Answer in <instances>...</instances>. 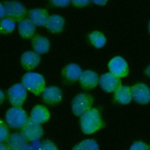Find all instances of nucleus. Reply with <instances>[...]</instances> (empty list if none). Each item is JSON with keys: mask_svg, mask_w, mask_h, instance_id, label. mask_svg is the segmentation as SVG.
<instances>
[{"mask_svg": "<svg viewBox=\"0 0 150 150\" xmlns=\"http://www.w3.org/2000/svg\"><path fill=\"white\" fill-rule=\"evenodd\" d=\"M82 73L80 66L77 64L71 63L67 64L61 71V77L64 82L67 84H74L78 81Z\"/></svg>", "mask_w": 150, "mask_h": 150, "instance_id": "obj_12", "label": "nucleus"}, {"mask_svg": "<svg viewBox=\"0 0 150 150\" xmlns=\"http://www.w3.org/2000/svg\"><path fill=\"white\" fill-rule=\"evenodd\" d=\"M40 148L42 149V150H57L58 146L54 144L53 141L46 139V140H44V141L42 142Z\"/></svg>", "mask_w": 150, "mask_h": 150, "instance_id": "obj_29", "label": "nucleus"}, {"mask_svg": "<svg viewBox=\"0 0 150 150\" xmlns=\"http://www.w3.org/2000/svg\"><path fill=\"white\" fill-rule=\"evenodd\" d=\"M48 5L53 8H66L70 5L71 0H46Z\"/></svg>", "mask_w": 150, "mask_h": 150, "instance_id": "obj_26", "label": "nucleus"}, {"mask_svg": "<svg viewBox=\"0 0 150 150\" xmlns=\"http://www.w3.org/2000/svg\"><path fill=\"white\" fill-rule=\"evenodd\" d=\"M91 2H92L94 5L100 6H104L108 4L109 0H91Z\"/></svg>", "mask_w": 150, "mask_h": 150, "instance_id": "obj_30", "label": "nucleus"}, {"mask_svg": "<svg viewBox=\"0 0 150 150\" xmlns=\"http://www.w3.org/2000/svg\"><path fill=\"white\" fill-rule=\"evenodd\" d=\"M133 100L140 105L150 103V87L145 83H136L131 87Z\"/></svg>", "mask_w": 150, "mask_h": 150, "instance_id": "obj_9", "label": "nucleus"}, {"mask_svg": "<svg viewBox=\"0 0 150 150\" xmlns=\"http://www.w3.org/2000/svg\"><path fill=\"white\" fill-rule=\"evenodd\" d=\"M18 34L22 39H31L35 35L36 32V25L28 18H25L18 21Z\"/></svg>", "mask_w": 150, "mask_h": 150, "instance_id": "obj_18", "label": "nucleus"}, {"mask_svg": "<svg viewBox=\"0 0 150 150\" xmlns=\"http://www.w3.org/2000/svg\"><path fill=\"white\" fill-rule=\"evenodd\" d=\"M6 95L12 106L22 107L27 100V88L23 86L22 83H17L8 88Z\"/></svg>", "mask_w": 150, "mask_h": 150, "instance_id": "obj_6", "label": "nucleus"}, {"mask_svg": "<svg viewBox=\"0 0 150 150\" xmlns=\"http://www.w3.org/2000/svg\"><path fill=\"white\" fill-rule=\"evenodd\" d=\"M28 119L29 117L27 112L21 107L13 106L6 112V122L8 127L12 129L22 128Z\"/></svg>", "mask_w": 150, "mask_h": 150, "instance_id": "obj_4", "label": "nucleus"}, {"mask_svg": "<svg viewBox=\"0 0 150 150\" xmlns=\"http://www.w3.org/2000/svg\"><path fill=\"white\" fill-rule=\"evenodd\" d=\"M94 98L88 93H80L74 97L71 101V110L75 116L80 117L93 108Z\"/></svg>", "mask_w": 150, "mask_h": 150, "instance_id": "obj_3", "label": "nucleus"}, {"mask_svg": "<svg viewBox=\"0 0 150 150\" xmlns=\"http://www.w3.org/2000/svg\"><path fill=\"white\" fill-rule=\"evenodd\" d=\"M42 100L49 106H56L60 104L63 100L62 90L56 86H50L45 88L42 94Z\"/></svg>", "mask_w": 150, "mask_h": 150, "instance_id": "obj_13", "label": "nucleus"}, {"mask_svg": "<svg viewBox=\"0 0 150 150\" xmlns=\"http://www.w3.org/2000/svg\"><path fill=\"white\" fill-rule=\"evenodd\" d=\"M131 150H150V145L143 141H135L130 146Z\"/></svg>", "mask_w": 150, "mask_h": 150, "instance_id": "obj_28", "label": "nucleus"}, {"mask_svg": "<svg viewBox=\"0 0 150 150\" xmlns=\"http://www.w3.org/2000/svg\"><path fill=\"white\" fill-rule=\"evenodd\" d=\"M6 8H5V5L0 1V19H2L6 17Z\"/></svg>", "mask_w": 150, "mask_h": 150, "instance_id": "obj_31", "label": "nucleus"}, {"mask_svg": "<svg viewBox=\"0 0 150 150\" xmlns=\"http://www.w3.org/2000/svg\"><path fill=\"white\" fill-rule=\"evenodd\" d=\"M64 27H66V19L64 17L58 14L50 15L45 28L48 31H50L53 34H60L64 31Z\"/></svg>", "mask_w": 150, "mask_h": 150, "instance_id": "obj_15", "label": "nucleus"}, {"mask_svg": "<svg viewBox=\"0 0 150 150\" xmlns=\"http://www.w3.org/2000/svg\"><path fill=\"white\" fill-rule=\"evenodd\" d=\"M5 100H6V94L3 90L0 89V105L5 101Z\"/></svg>", "mask_w": 150, "mask_h": 150, "instance_id": "obj_32", "label": "nucleus"}, {"mask_svg": "<svg viewBox=\"0 0 150 150\" xmlns=\"http://www.w3.org/2000/svg\"><path fill=\"white\" fill-rule=\"evenodd\" d=\"M109 72L113 74L119 78H125L129 75L130 69L128 63L122 56L117 55L112 57L108 64Z\"/></svg>", "mask_w": 150, "mask_h": 150, "instance_id": "obj_8", "label": "nucleus"}, {"mask_svg": "<svg viewBox=\"0 0 150 150\" xmlns=\"http://www.w3.org/2000/svg\"><path fill=\"white\" fill-rule=\"evenodd\" d=\"M41 64V56L34 51H27L21 56V64L25 69L30 71L35 69Z\"/></svg>", "mask_w": 150, "mask_h": 150, "instance_id": "obj_14", "label": "nucleus"}, {"mask_svg": "<svg viewBox=\"0 0 150 150\" xmlns=\"http://www.w3.org/2000/svg\"><path fill=\"white\" fill-rule=\"evenodd\" d=\"M74 150H98L100 149L99 145L94 139H86L80 143L76 144L74 147Z\"/></svg>", "mask_w": 150, "mask_h": 150, "instance_id": "obj_24", "label": "nucleus"}, {"mask_svg": "<svg viewBox=\"0 0 150 150\" xmlns=\"http://www.w3.org/2000/svg\"><path fill=\"white\" fill-rule=\"evenodd\" d=\"M21 133L28 142H35L43 136V128L41 123L29 118L21 128Z\"/></svg>", "mask_w": 150, "mask_h": 150, "instance_id": "obj_7", "label": "nucleus"}, {"mask_svg": "<svg viewBox=\"0 0 150 150\" xmlns=\"http://www.w3.org/2000/svg\"><path fill=\"white\" fill-rule=\"evenodd\" d=\"M49 16L46 8H31L28 10V18L39 27H45Z\"/></svg>", "mask_w": 150, "mask_h": 150, "instance_id": "obj_17", "label": "nucleus"}, {"mask_svg": "<svg viewBox=\"0 0 150 150\" xmlns=\"http://www.w3.org/2000/svg\"><path fill=\"white\" fill-rule=\"evenodd\" d=\"M99 85L100 88L107 93H113L121 85V78L117 77L110 72L104 73L100 76Z\"/></svg>", "mask_w": 150, "mask_h": 150, "instance_id": "obj_10", "label": "nucleus"}, {"mask_svg": "<svg viewBox=\"0 0 150 150\" xmlns=\"http://www.w3.org/2000/svg\"><path fill=\"white\" fill-rule=\"evenodd\" d=\"M88 42L90 45H92L93 47L100 49L102 47L105 46V44L107 42L106 36L104 35V33L99 31V30H93L91 31L88 36Z\"/></svg>", "mask_w": 150, "mask_h": 150, "instance_id": "obj_22", "label": "nucleus"}, {"mask_svg": "<svg viewBox=\"0 0 150 150\" xmlns=\"http://www.w3.org/2000/svg\"><path fill=\"white\" fill-rule=\"evenodd\" d=\"M31 46L34 52H36L39 54H47L50 47H51V43L49 39L44 37L41 34H35L31 39Z\"/></svg>", "mask_w": 150, "mask_h": 150, "instance_id": "obj_19", "label": "nucleus"}, {"mask_svg": "<svg viewBox=\"0 0 150 150\" xmlns=\"http://www.w3.org/2000/svg\"><path fill=\"white\" fill-rule=\"evenodd\" d=\"M21 83L30 92L36 96L42 94L46 88V81L44 76L37 72H28L21 77Z\"/></svg>", "mask_w": 150, "mask_h": 150, "instance_id": "obj_2", "label": "nucleus"}, {"mask_svg": "<svg viewBox=\"0 0 150 150\" xmlns=\"http://www.w3.org/2000/svg\"><path fill=\"white\" fill-rule=\"evenodd\" d=\"M10 135L8 125L3 120L0 119V143H6Z\"/></svg>", "mask_w": 150, "mask_h": 150, "instance_id": "obj_25", "label": "nucleus"}, {"mask_svg": "<svg viewBox=\"0 0 150 150\" xmlns=\"http://www.w3.org/2000/svg\"><path fill=\"white\" fill-rule=\"evenodd\" d=\"M113 100L120 105H127L131 103L133 100L131 87L121 85L113 92Z\"/></svg>", "mask_w": 150, "mask_h": 150, "instance_id": "obj_16", "label": "nucleus"}, {"mask_svg": "<svg viewBox=\"0 0 150 150\" xmlns=\"http://www.w3.org/2000/svg\"><path fill=\"white\" fill-rule=\"evenodd\" d=\"M4 5L6 17L14 19L16 22L21 21L28 16V10L21 2L17 0H6Z\"/></svg>", "mask_w": 150, "mask_h": 150, "instance_id": "obj_5", "label": "nucleus"}, {"mask_svg": "<svg viewBox=\"0 0 150 150\" xmlns=\"http://www.w3.org/2000/svg\"><path fill=\"white\" fill-rule=\"evenodd\" d=\"M9 146L8 143H0V150H8Z\"/></svg>", "mask_w": 150, "mask_h": 150, "instance_id": "obj_33", "label": "nucleus"}, {"mask_svg": "<svg viewBox=\"0 0 150 150\" xmlns=\"http://www.w3.org/2000/svg\"><path fill=\"white\" fill-rule=\"evenodd\" d=\"M90 3H91V0H71L70 4L72 5V6H74L75 8L81 9V8H88L90 5Z\"/></svg>", "mask_w": 150, "mask_h": 150, "instance_id": "obj_27", "label": "nucleus"}, {"mask_svg": "<svg viewBox=\"0 0 150 150\" xmlns=\"http://www.w3.org/2000/svg\"><path fill=\"white\" fill-rule=\"evenodd\" d=\"M33 121L43 125V123L47 122L51 119V112L50 110L43 105H36L32 108L30 112V116Z\"/></svg>", "mask_w": 150, "mask_h": 150, "instance_id": "obj_20", "label": "nucleus"}, {"mask_svg": "<svg viewBox=\"0 0 150 150\" xmlns=\"http://www.w3.org/2000/svg\"><path fill=\"white\" fill-rule=\"evenodd\" d=\"M144 74H145L146 76L150 77V64H148V66L145 68V70H144Z\"/></svg>", "mask_w": 150, "mask_h": 150, "instance_id": "obj_34", "label": "nucleus"}, {"mask_svg": "<svg viewBox=\"0 0 150 150\" xmlns=\"http://www.w3.org/2000/svg\"><path fill=\"white\" fill-rule=\"evenodd\" d=\"M99 80L100 76L95 71L85 70L82 71L79 79H78V84L84 90H92L99 85Z\"/></svg>", "mask_w": 150, "mask_h": 150, "instance_id": "obj_11", "label": "nucleus"}, {"mask_svg": "<svg viewBox=\"0 0 150 150\" xmlns=\"http://www.w3.org/2000/svg\"><path fill=\"white\" fill-rule=\"evenodd\" d=\"M148 32H149V34H150V21L148 22Z\"/></svg>", "mask_w": 150, "mask_h": 150, "instance_id": "obj_35", "label": "nucleus"}, {"mask_svg": "<svg viewBox=\"0 0 150 150\" xmlns=\"http://www.w3.org/2000/svg\"><path fill=\"white\" fill-rule=\"evenodd\" d=\"M6 143H8V145L9 146V149L11 150L24 149L28 146V140L25 138V136L21 132L10 134Z\"/></svg>", "mask_w": 150, "mask_h": 150, "instance_id": "obj_21", "label": "nucleus"}, {"mask_svg": "<svg viewBox=\"0 0 150 150\" xmlns=\"http://www.w3.org/2000/svg\"><path fill=\"white\" fill-rule=\"evenodd\" d=\"M79 125L85 134H93L104 128L105 122L100 110L98 108H91L86 113L80 116Z\"/></svg>", "mask_w": 150, "mask_h": 150, "instance_id": "obj_1", "label": "nucleus"}, {"mask_svg": "<svg viewBox=\"0 0 150 150\" xmlns=\"http://www.w3.org/2000/svg\"><path fill=\"white\" fill-rule=\"evenodd\" d=\"M16 29V21L10 18H4L0 19V33L8 35L12 33Z\"/></svg>", "mask_w": 150, "mask_h": 150, "instance_id": "obj_23", "label": "nucleus"}]
</instances>
